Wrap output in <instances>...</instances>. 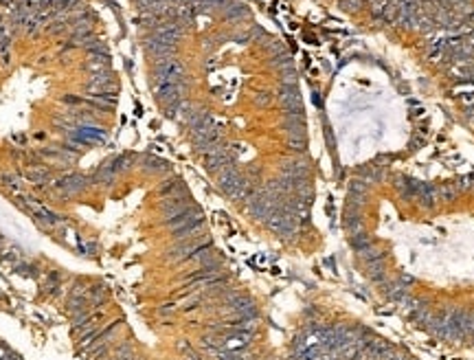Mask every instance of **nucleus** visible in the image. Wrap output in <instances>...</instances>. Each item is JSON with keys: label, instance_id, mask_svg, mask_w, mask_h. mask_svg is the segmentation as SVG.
Here are the masks:
<instances>
[{"label": "nucleus", "instance_id": "3", "mask_svg": "<svg viewBox=\"0 0 474 360\" xmlns=\"http://www.w3.org/2000/svg\"><path fill=\"white\" fill-rule=\"evenodd\" d=\"M90 187V178L88 176H81V174H66L59 180H55V189L59 191L62 196H77L84 189Z\"/></svg>", "mask_w": 474, "mask_h": 360}, {"label": "nucleus", "instance_id": "5", "mask_svg": "<svg viewBox=\"0 0 474 360\" xmlns=\"http://www.w3.org/2000/svg\"><path fill=\"white\" fill-rule=\"evenodd\" d=\"M24 178L29 182H33V185H47V182L53 180V176H51V171L47 167H31V169L24 174Z\"/></svg>", "mask_w": 474, "mask_h": 360}, {"label": "nucleus", "instance_id": "8", "mask_svg": "<svg viewBox=\"0 0 474 360\" xmlns=\"http://www.w3.org/2000/svg\"><path fill=\"white\" fill-rule=\"evenodd\" d=\"M9 42H11V38H9V31L4 27H0V53H4V51L9 49Z\"/></svg>", "mask_w": 474, "mask_h": 360}, {"label": "nucleus", "instance_id": "6", "mask_svg": "<svg viewBox=\"0 0 474 360\" xmlns=\"http://www.w3.org/2000/svg\"><path fill=\"white\" fill-rule=\"evenodd\" d=\"M75 136H77L79 141H84V143H90V141H104L105 139V132L99 130V128H88V125H81L75 132Z\"/></svg>", "mask_w": 474, "mask_h": 360}, {"label": "nucleus", "instance_id": "2", "mask_svg": "<svg viewBox=\"0 0 474 360\" xmlns=\"http://www.w3.org/2000/svg\"><path fill=\"white\" fill-rule=\"evenodd\" d=\"M285 360H424L413 349L349 312L310 306Z\"/></svg>", "mask_w": 474, "mask_h": 360}, {"label": "nucleus", "instance_id": "1", "mask_svg": "<svg viewBox=\"0 0 474 360\" xmlns=\"http://www.w3.org/2000/svg\"><path fill=\"white\" fill-rule=\"evenodd\" d=\"M340 233L367 290L415 332L474 349V171L430 174L395 156L354 167Z\"/></svg>", "mask_w": 474, "mask_h": 360}, {"label": "nucleus", "instance_id": "7", "mask_svg": "<svg viewBox=\"0 0 474 360\" xmlns=\"http://www.w3.org/2000/svg\"><path fill=\"white\" fill-rule=\"evenodd\" d=\"M0 182H2L7 189L20 191V178H18L16 174H2V176H0Z\"/></svg>", "mask_w": 474, "mask_h": 360}, {"label": "nucleus", "instance_id": "4", "mask_svg": "<svg viewBox=\"0 0 474 360\" xmlns=\"http://www.w3.org/2000/svg\"><path fill=\"white\" fill-rule=\"evenodd\" d=\"M116 178H119V174H114V171L110 169L108 163H104L93 176H90V185H95V187H108V189H112V187H114V182H116Z\"/></svg>", "mask_w": 474, "mask_h": 360}]
</instances>
